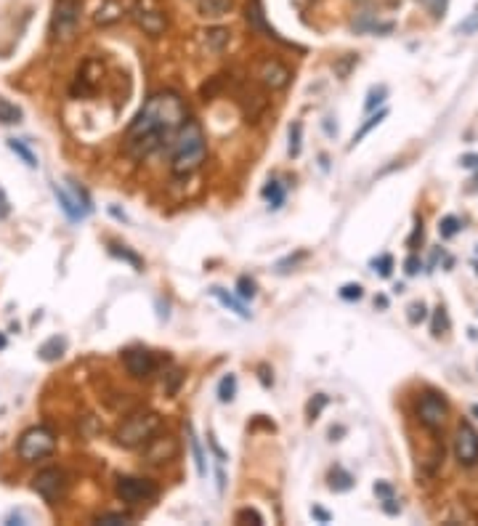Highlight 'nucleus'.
<instances>
[{"label": "nucleus", "mask_w": 478, "mask_h": 526, "mask_svg": "<svg viewBox=\"0 0 478 526\" xmlns=\"http://www.w3.org/2000/svg\"><path fill=\"white\" fill-rule=\"evenodd\" d=\"M462 168H478V154H465L460 160Z\"/></svg>", "instance_id": "nucleus-46"}, {"label": "nucleus", "mask_w": 478, "mask_h": 526, "mask_svg": "<svg viewBox=\"0 0 478 526\" xmlns=\"http://www.w3.org/2000/svg\"><path fill=\"white\" fill-rule=\"evenodd\" d=\"M32 489L46 502H56L59 497H64V492H67V473L59 471V468H43L32 478Z\"/></svg>", "instance_id": "nucleus-10"}, {"label": "nucleus", "mask_w": 478, "mask_h": 526, "mask_svg": "<svg viewBox=\"0 0 478 526\" xmlns=\"http://www.w3.org/2000/svg\"><path fill=\"white\" fill-rule=\"evenodd\" d=\"M131 17L144 32L149 35H162L165 27H168V17H165V11L160 8L157 0H136L133 8H131Z\"/></svg>", "instance_id": "nucleus-9"}, {"label": "nucleus", "mask_w": 478, "mask_h": 526, "mask_svg": "<svg viewBox=\"0 0 478 526\" xmlns=\"http://www.w3.org/2000/svg\"><path fill=\"white\" fill-rule=\"evenodd\" d=\"M375 494L380 497V500H385V497H393V487L388 484V481H377V484H375Z\"/></svg>", "instance_id": "nucleus-44"}, {"label": "nucleus", "mask_w": 478, "mask_h": 526, "mask_svg": "<svg viewBox=\"0 0 478 526\" xmlns=\"http://www.w3.org/2000/svg\"><path fill=\"white\" fill-rule=\"evenodd\" d=\"M260 380H263V386H266V388H271L274 386V377L269 380V367H266V364L260 367Z\"/></svg>", "instance_id": "nucleus-49"}, {"label": "nucleus", "mask_w": 478, "mask_h": 526, "mask_svg": "<svg viewBox=\"0 0 478 526\" xmlns=\"http://www.w3.org/2000/svg\"><path fill=\"white\" fill-rule=\"evenodd\" d=\"M122 361H125V370L138 377V380H144V377H149L154 373V357L146 351V348H128L125 354H122Z\"/></svg>", "instance_id": "nucleus-13"}, {"label": "nucleus", "mask_w": 478, "mask_h": 526, "mask_svg": "<svg viewBox=\"0 0 478 526\" xmlns=\"http://www.w3.org/2000/svg\"><path fill=\"white\" fill-rule=\"evenodd\" d=\"M149 444H154V447H160V449H162V439H154L152 436ZM165 444H168L171 449H168V452H162V455H157L154 449H146V458H149V462H165V460H171L173 455H175V442H173L171 436H165Z\"/></svg>", "instance_id": "nucleus-25"}, {"label": "nucleus", "mask_w": 478, "mask_h": 526, "mask_svg": "<svg viewBox=\"0 0 478 526\" xmlns=\"http://www.w3.org/2000/svg\"><path fill=\"white\" fill-rule=\"evenodd\" d=\"M375 306H380V308H385V306H388V298H383V295H380V298H375Z\"/></svg>", "instance_id": "nucleus-50"}, {"label": "nucleus", "mask_w": 478, "mask_h": 526, "mask_svg": "<svg viewBox=\"0 0 478 526\" xmlns=\"http://www.w3.org/2000/svg\"><path fill=\"white\" fill-rule=\"evenodd\" d=\"M64 351H67V338L53 335V338H48L37 348V357L43 359V361H59V359L64 357Z\"/></svg>", "instance_id": "nucleus-15"}, {"label": "nucleus", "mask_w": 478, "mask_h": 526, "mask_svg": "<svg viewBox=\"0 0 478 526\" xmlns=\"http://www.w3.org/2000/svg\"><path fill=\"white\" fill-rule=\"evenodd\" d=\"M354 487V476L343 468H332L329 471V489L332 492H348Z\"/></svg>", "instance_id": "nucleus-21"}, {"label": "nucleus", "mask_w": 478, "mask_h": 526, "mask_svg": "<svg viewBox=\"0 0 478 526\" xmlns=\"http://www.w3.org/2000/svg\"><path fill=\"white\" fill-rule=\"evenodd\" d=\"M455 455L460 460V465H476L478 462V431L473 425L468 423H460L457 428V436H455Z\"/></svg>", "instance_id": "nucleus-11"}, {"label": "nucleus", "mask_w": 478, "mask_h": 526, "mask_svg": "<svg viewBox=\"0 0 478 526\" xmlns=\"http://www.w3.org/2000/svg\"><path fill=\"white\" fill-rule=\"evenodd\" d=\"M96 524H104V526L131 524V516H128V513H102V516L96 518Z\"/></svg>", "instance_id": "nucleus-33"}, {"label": "nucleus", "mask_w": 478, "mask_h": 526, "mask_svg": "<svg viewBox=\"0 0 478 526\" xmlns=\"http://www.w3.org/2000/svg\"><path fill=\"white\" fill-rule=\"evenodd\" d=\"M160 428H162V420H160L157 412L138 409V412L128 415V417L120 423L115 439H117V444L125 447V449H138V447H146L149 439L157 436Z\"/></svg>", "instance_id": "nucleus-3"}, {"label": "nucleus", "mask_w": 478, "mask_h": 526, "mask_svg": "<svg viewBox=\"0 0 478 526\" xmlns=\"http://www.w3.org/2000/svg\"><path fill=\"white\" fill-rule=\"evenodd\" d=\"M385 118H388V109H380L377 115H372V118L367 120V122H364V125L358 128L356 133H354V138H351V144H348V149H354L356 144H361V138L367 136V133H370L372 128H377V125H380V122H383V120H385Z\"/></svg>", "instance_id": "nucleus-22"}, {"label": "nucleus", "mask_w": 478, "mask_h": 526, "mask_svg": "<svg viewBox=\"0 0 478 526\" xmlns=\"http://www.w3.org/2000/svg\"><path fill=\"white\" fill-rule=\"evenodd\" d=\"M6 343H8V340H6V335H3V332H0V351H3V348H6Z\"/></svg>", "instance_id": "nucleus-51"}, {"label": "nucleus", "mask_w": 478, "mask_h": 526, "mask_svg": "<svg viewBox=\"0 0 478 526\" xmlns=\"http://www.w3.org/2000/svg\"><path fill=\"white\" fill-rule=\"evenodd\" d=\"M446 415H449V404L441 393L436 391H426L417 402V417L420 423L426 425L428 431H439L446 423Z\"/></svg>", "instance_id": "nucleus-8"}, {"label": "nucleus", "mask_w": 478, "mask_h": 526, "mask_svg": "<svg viewBox=\"0 0 478 526\" xmlns=\"http://www.w3.org/2000/svg\"><path fill=\"white\" fill-rule=\"evenodd\" d=\"M303 149V122H292L290 125V157H300Z\"/></svg>", "instance_id": "nucleus-27"}, {"label": "nucleus", "mask_w": 478, "mask_h": 526, "mask_svg": "<svg viewBox=\"0 0 478 526\" xmlns=\"http://www.w3.org/2000/svg\"><path fill=\"white\" fill-rule=\"evenodd\" d=\"M476 27H478V14H473L465 24H460V32H470V30H476Z\"/></svg>", "instance_id": "nucleus-47"}, {"label": "nucleus", "mask_w": 478, "mask_h": 526, "mask_svg": "<svg viewBox=\"0 0 478 526\" xmlns=\"http://www.w3.org/2000/svg\"><path fill=\"white\" fill-rule=\"evenodd\" d=\"M237 521H253L256 526H263L266 521H263V516L258 513V510H253V508H242L237 513Z\"/></svg>", "instance_id": "nucleus-37"}, {"label": "nucleus", "mask_w": 478, "mask_h": 526, "mask_svg": "<svg viewBox=\"0 0 478 526\" xmlns=\"http://www.w3.org/2000/svg\"><path fill=\"white\" fill-rule=\"evenodd\" d=\"M112 11H117V6H106L104 11H99V14H96V21H99V24H112V21L117 19V14H112Z\"/></svg>", "instance_id": "nucleus-40"}, {"label": "nucleus", "mask_w": 478, "mask_h": 526, "mask_svg": "<svg viewBox=\"0 0 478 526\" xmlns=\"http://www.w3.org/2000/svg\"><path fill=\"white\" fill-rule=\"evenodd\" d=\"M446 327H449V319H446V308H444V306H439V308H436V314H433V327H430V330H433V335L439 338V335L444 332Z\"/></svg>", "instance_id": "nucleus-34"}, {"label": "nucleus", "mask_w": 478, "mask_h": 526, "mask_svg": "<svg viewBox=\"0 0 478 526\" xmlns=\"http://www.w3.org/2000/svg\"><path fill=\"white\" fill-rule=\"evenodd\" d=\"M460 229H462V223L457 216H444V218L439 221V234H441V239H452Z\"/></svg>", "instance_id": "nucleus-26"}, {"label": "nucleus", "mask_w": 478, "mask_h": 526, "mask_svg": "<svg viewBox=\"0 0 478 526\" xmlns=\"http://www.w3.org/2000/svg\"><path fill=\"white\" fill-rule=\"evenodd\" d=\"M258 77H260V83L266 85V88H271V91H282L285 85L290 83V69L285 67L282 62H276V59H269V62H263L260 64V72H258Z\"/></svg>", "instance_id": "nucleus-14"}, {"label": "nucleus", "mask_w": 478, "mask_h": 526, "mask_svg": "<svg viewBox=\"0 0 478 526\" xmlns=\"http://www.w3.org/2000/svg\"><path fill=\"white\" fill-rule=\"evenodd\" d=\"M245 17H247V24H250L253 32L266 35V37H271V40L282 43V46H292V43H287V40L266 21V11H263V3H260V0H250V3H247V14H245Z\"/></svg>", "instance_id": "nucleus-12"}, {"label": "nucleus", "mask_w": 478, "mask_h": 526, "mask_svg": "<svg viewBox=\"0 0 478 526\" xmlns=\"http://www.w3.org/2000/svg\"><path fill=\"white\" fill-rule=\"evenodd\" d=\"M53 194H56V200L61 205V210L67 213L69 221H83L86 216L93 213V205H90V197H88V191L83 187H77L72 178L67 181H56L53 184Z\"/></svg>", "instance_id": "nucleus-6"}, {"label": "nucleus", "mask_w": 478, "mask_h": 526, "mask_svg": "<svg viewBox=\"0 0 478 526\" xmlns=\"http://www.w3.org/2000/svg\"><path fill=\"white\" fill-rule=\"evenodd\" d=\"M207 157V144L202 125L197 120H184L178 133L173 136V173L175 176H191Z\"/></svg>", "instance_id": "nucleus-2"}, {"label": "nucleus", "mask_w": 478, "mask_h": 526, "mask_svg": "<svg viewBox=\"0 0 478 526\" xmlns=\"http://www.w3.org/2000/svg\"><path fill=\"white\" fill-rule=\"evenodd\" d=\"M364 295V288L358 285V282H348V285H343L341 288V298L343 301H358Z\"/></svg>", "instance_id": "nucleus-36"}, {"label": "nucleus", "mask_w": 478, "mask_h": 526, "mask_svg": "<svg viewBox=\"0 0 478 526\" xmlns=\"http://www.w3.org/2000/svg\"><path fill=\"white\" fill-rule=\"evenodd\" d=\"M372 269H375L383 279H388L391 276V272H393V255H380V258H372Z\"/></svg>", "instance_id": "nucleus-29"}, {"label": "nucleus", "mask_w": 478, "mask_h": 526, "mask_svg": "<svg viewBox=\"0 0 478 526\" xmlns=\"http://www.w3.org/2000/svg\"><path fill=\"white\" fill-rule=\"evenodd\" d=\"M311 513H314V518H319L322 524H329V521H332V516H329L327 510H322V508H314Z\"/></svg>", "instance_id": "nucleus-48"}, {"label": "nucleus", "mask_w": 478, "mask_h": 526, "mask_svg": "<svg viewBox=\"0 0 478 526\" xmlns=\"http://www.w3.org/2000/svg\"><path fill=\"white\" fill-rule=\"evenodd\" d=\"M423 234H426V232H423V221L417 218V223H414V232H412L410 242H407V245H410V250H417V242H423Z\"/></svg>", "instance_id": "nucleus-41"}, {"label": "nucleus", "mask_w": 478, "mask_h": 526, "mask_svg": "<svg viewBox=\"0 0 478 526\" xmlns=\"http://www.w3.org/2000/svg\"><path fill=\"white\" fill-rule=\"evenodd\" d=\"M83 17V0H56L51 14V37L59 43H67L75 37Z\"/></svg>", "instance_id": "nucleus-5"}, {"label": "nucleus", "mask_w": 478, "mask_h": 526, "mask_svg": "<svg viewBox=\"0 0 478 526\" xmlns=\"http://www.w3.org/2000/svg\"><path fill=\"white\" fill-rule=\"evenodd\" d=\"M325 404H327V396H325V393H316V402H314V399L308 402V417L314 420V417L322 412V407H325Z\"/></svg>", "instance_id": "nucleus-38"}, {"label": "nucleus", "mask_w": 478, "mask_h": 526, "mask_svg": "<svg viewBox=\"0 0 478 526\" xmlns=\"http://www.w3.org/2000/svg\"><path fill=\"white\" fill-rule=\"evenodd\" d=\"M407 319H410V324L426 322V319H428L426 303H423V301H417V303H410V308H407Z\"/></svg>", "instance_id": "nucleus-32"}, {"label": "nucleus", "mask_w": 478, "mask_h": 526, "mask_svg": "<svg viewBox=\"0 0 478 526\" xmlns=\"http://www.w3.org/2000/svg\"><path fill=\"white\" fill-rule=\"evenodd\" d=\"M21 118H24L21 106H17L14 102H8V99L0 96V122H3V125H17V122H21Z\"/></svg>", "instance_id": "nucleus-19"}, {"label": "nucleus", "mask_w": 478, "mask_h": 526, "mask_svg": "<svg viewBox=\"0 0 478 526\" xmlns=\"http://www.w3.org/2000/svg\"><path fill=\"white\" fill-rule=\"evenodd\" d=\"M263 197H266V203H269V207H274V210H279V207L285 205V187H282L279 181H269V184L263 187Z\"/></svg>", "instance_id": "nucleus-23"}, {"label": "nucleus", "mask_w": 478, "mask_h": 526, "mask_svg": "<svg viewBox=\"0 0 478 526\" xmlns=\"http://www.w3.org/2000/svg\"><path fill=\"white\" fill-rule=\"evenodd\" d=\"M470 412H473V415L478 417V404H473V407H470Z\"/></svg>", "instance_id": "nucleus-52"}, {"label": "nucleus", "mask_w": 478, "mask_h": 526, "mask_svg": "<svg viewBox=\"0 0 478 526\" xmlns=\"http://www.w3.org/2000/svg\"><path fill=\"white\" fill-rule=\"evenodd\" d=\"M210 295H213V298H216V301H218L221 306L231 308L237 317H242V319H250V311L245 308V303H242V301H237L234 295H229V292H226L223 288H210Z\"/></svg>", "instance_id": "nucleus-16"}, {"label": "nucleus", "mask_w": 478, "mask_h": 526, "mask_svg": "<svg viewBox=\"0 0 478 526\" xmlns=\"http://www.w3.org/2000/svg\"><path fill=\"white\" fill-rule=\"evenodd\" d=\"M115 492L122 502H128V505H141V502H149L154 500L160 489H157V484L149 481V478H138V476H120L117 484H115Z\"/></svg>", "instance_id": "nucleus-7"}, {"label": "nucleus", "mask_w": 478, "mask_h": 526, "mask_svg": "<svg viewBox=\"0 0 478 526\" xmlns=\"http://www.w3.org/2000/svg\"><path fill=\"white\" fill-rule=\"evenodd\" d=\"M8 149H11L14 154H19V157H21V162H24L27 168L35 170L37 165H40V162H37V157L32 154V149H30V147H27L21 138H8Z\"/></svg>", "instance_id": "nucleus-20"}, {"label": "nucleus", "mask_w": 478, "mask_h": 526, "mask_svg": "<svg viewBox=\"0 0 478 526\" xmlns=\"http://www.w3.org/2000/svg\"><path fill=\"white\" fill-rule=\"evenodd\" d=\"M385 96H388V88H385V85L372 88V91H370V96H367V102H364V109H367V112H375L377 104L385 102Z\"/></svg>", "instance_id": "nucleus-28"}, {"label": "nucleus", "mask_w": 478, "mask_h": 526, "mask_svg": "<svg viewBox=\"0 0 478 526\" xmlns=\"http://www.w3.org/2000/svg\"><path fill=\"white\" fill-rule=\"evenodd\" d=\"M187 120V106L175 93H157L146 106L136 115L128 128L125 147L133 157H146L165 147V141H173L178 128Z\"/></svg>", "instance_id": "nucleus-1"}, {"label": "nucleus", "mask_w": 478, "mask_h": 526, "mask_svg": "<svg viewBox=\"0 0 478 526\" xmlns=\"http://www.w3.org/2000/svg\"><path fill=\"white\" fill-rule=\"evenodd\" d=\"M420 269H423V263H420V258H417V255H410V258L404 261V272L410 274V276H414Z\"/></svg>", "instance_id": "nucleus-42"}, {"label": "nucleus", "mask_w": 478, "mask_h": 526, "mask_svg": "<svg viewBox=\"0 0 478 526\" xmlns=\"http://www.w3.org/2000/svg\"><path fill=\"white\" fill-rule=\"evenodd\" d=\"M234 396H237V375H223L221 383H218V402L223 404H229V402H234Z\"/></svg>", "instance_id": "nucleus-24"}, {"label": "nucleus", "mask_w": 478, "mask_h": 526, "mask_svg": "<svg viewBox=\"0 0 478 526\" xmlns=\"http://www.w3.org/2000/svg\"><path fill=\"white\" fill-rule=\"evenodd\" d=\"M109 253H112V255H117V258H122V261H128V263H131V266H133L136 272H141V269H144V261H141V258H138L136 253H131V250H125V247L120 250L117 245H112V247H109Z\"/></svg>", "instance_id": "nucleus-30"}, {"label": "nucleus", "mask_w": 478, "mask_h": 526, "mask_svg": "<svg viewBox=\"0 0 478 526\" xmlns=\"http://www.w3.org/2000/svg\"><path fill=\"white\" fill-rule=\"evenodd\" d=\"M237 292H239V298L242 301H253L256 298V282L250 279V276H239V282H237Z\"/></svg>", "instance_id": "nucleus-31"}, {"label": "nucleus", "mask_w": 478, "mask_h": 526, "mask_svg": "<svg viewBox=\"0 0 478 526\" xmlns=\"http://www.w3.org/2000/svg\"><path fill=\"white\" fill-rule=\"evenodd\" d=\"M423 6L428 8V14L433 19H441L446 14V6H449V0H420Z\"/></svg>", "instance_id": "nucleus-35"}, {"label": "nucleus", "mask_w": 478, "mask_h": 526, "mask_svg": "<svg viewBox=\"0 0 478 526\" xmlns=\"http://www.w3.org/2000/svg\"><path fill=\"white\" fill-rule=\"evenodd\" d=\"M207 40L213 43V48H223V43L229 40V32H226V30H210V32H207Z\"/></svg>", "instance_id": "nucleus-39"}, {"label": "nucleus", "mask_w": 478, "mask_h": 526, "mask_svg": "<svg viewBox=\"0 0 478 526\" xmlns=\"http://www.w3.org/2000/svg\"><path fill=\"white\" fill-rule=\"evenodd\" d=\"M8 213H11V205H8V197H6V191L0 189V221H3Z\"/></svg>", "instance_id": "nucleus-45"}, {"label": "nucleus", "mask_w": 478, "mask_h": 526, "mask_svg": "<svg viewBox=\"0 0 478 526\" xmlns=\"http://www.w3.org/2000/svg\"><path fill=\"white\" fill-rule=\"evenodd\" d=\"M383 510H385L388 516H399V513H401V505L396 502V497H385V500H383Z\"/></svg>", "instance_id": "nucleus-43"}, {"label": "nucleus", "mask_w": 478, "mask_h": 526, "mask_svg": "<svg viewBox=\"0 0 478 526\" xmlns=\"http://www.w3.org/2000/svg\"><path fill=\"white\" fill-rule=\"evenodd\" d=\"M187 433H189V447H191V455H194V465H197V476H200V478H205V476H207V462H205L202 447H200V439H197V433H194V425H191V423L187 425Z\"/></svg>", "instance_id": "nucleus-18"}, {"label": "nucleus", "mask_w": 478, "mask_h": 526, "mask_svg": "<svg viewBox=\"0 0 478 526\" xmlns=\"http://www.w3.org/2000/svg\"><path fill=\"white\" fill-rule=\"evenodd\" d=\"M53 449H56V436H53L51 428H46V425L27 428L19 436L17 444L19 458L24 460V462H37V460L48 458V455H53Z\"/></svg>", "instance_id": "nucleus-4"}, {"label": "nucleus", "mask_w": 478, "mask_h": 526, "mask_svg": "<svg viewBox=\"0 0 478 526\" xmlns=\"http://www.w3.org/2000/svg\"><path fill=\"white\" fill-rule=\"evenodd\" d=\"M197 6H200V14H202V17L218 19V17H226V14L234 8V0H197Z\"/></svg>", "instance_id": "nucleus-17"}]
</instances>
